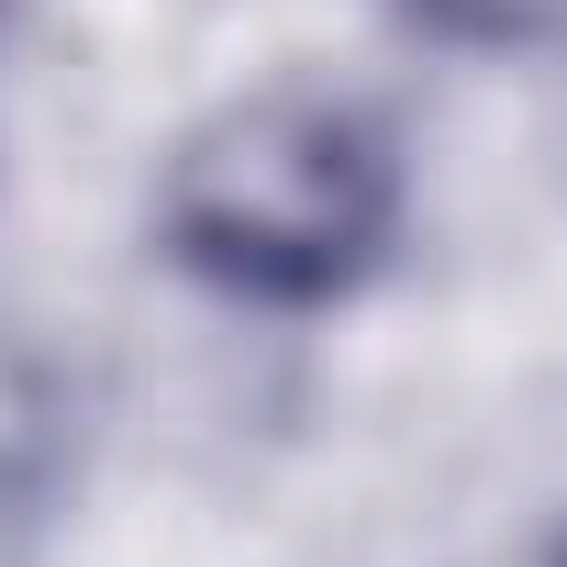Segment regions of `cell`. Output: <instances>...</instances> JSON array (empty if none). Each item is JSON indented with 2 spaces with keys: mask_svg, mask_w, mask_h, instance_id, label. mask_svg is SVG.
Listing matches in <instances>:
<instances>
[{
  "mask_svg": "<svg viewBox=\"0 0 567 567\" xmlns=\"http://www.w3.org/2000/svg\"><path fill=\"white\" fill-rule=\"evenodd\" d=\"M145 245L212 312L334 323L412 256V145L323 79L234 90L156 156Z\"/></svg>",
  "mask_w": 567,
  "mask_h": 567,
  "instance_id": "6da1fadb",
  "label": "cell"
},
{
  "mask_svg": "<svg viewBox=\"0 0 567 567\" xmlns=\"http://www.w3.org/2000/svg\"><path fill=\"white\" fill-rule=\"evenodd\" d=\"M390 23L445 45V56H489V68H523V56H556L567 45V0H390Z\"/></svg>",
  "mask_w": 567,
  "mask_h": 567,
  "instance_id": "7a4b0ae2",
  "label": "cell"
},
{
  "mask_svg": "<svg viewBox=\"0 0 567 567\" xmlns=\"http://www.w3.org/2000/svg\"><path fill=\"white\" fill-rule=\"evenodd\" d=\"M545 567H567V534H556V556H545Z\"/></svg>",
  "mask_w": 567,
  "mask_h": 567,
  "instance_id": "3957f363",
  "label": "cell"
}]
</instances>
